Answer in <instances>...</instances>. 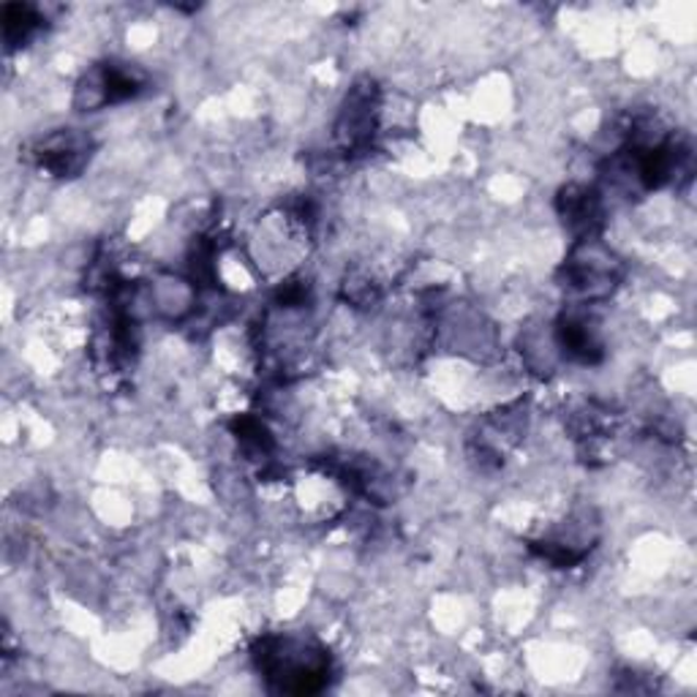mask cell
<instances>
[{"label":"cell","mask_w":697,"mask_h":697,"mask_svg":"<svg viewBox=\"0 0 697 697\" xmlns=\"http://www.w3.org/2000/svg\"><path fill=\"white\" fill-rule=\"evenodd\" d=\"M256 664L281 692H316L325 686L330 659L310 643L294 637H267L256 648Z\"/></svg>","instance_id":"obj_1"},{"label":"cell","mask_w":697,"mask_h":697,"mask_svg":"<svg viewBox=\"0 0 697 697\" xmlns=\"http://www.w3.org/2000/svg\"><path fill=\"white\" fill-rule=\"evenodd\" d=\"M38 16L30 5H5L3 9V30H5V41L9 44H20L36 30Z\"/></svg>","instance_id":"obj_3"},{"label":"cell","mask_w":697,"mask_h":697,"mask_svg":"<svg viewBox=\"0 0 697 697\" xmlns=\"http://www.w3.org/2000/svg\"><path fill=\"white\" fill-rule=\"evenodd\" d=\"M559 343L570 357L577 359V363H597L599 352H602L597 330H594L586 319H580V316H572V319L561 321Z\"/></svg>","instance_id":"obj_2"}]
</instances>
